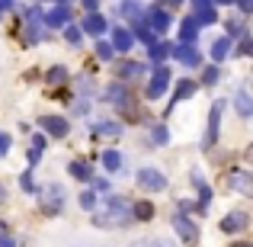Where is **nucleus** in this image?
<instances>
[{
    "label": "nucleus",
    "mask_w": 253,
    "mask_h": 247,
    "mask_svg": "<svg viewBox=\"0 0 253 247\" xmlns=\"http://www.w3.org/2000/svg\"><path fill=\"white\" fill-rule=\"evenodd\" d=\"M93 222H96L99 228H122L125 222H131V205L125 202V199H119V196H109L96 209Z\"/></svg>",
    "instance_id": "obj_1"
},
{
    "label": "nucleus",
    "mask_w": 253,
    "mask_h": 247,
    "mask_svg": "<svg viewBox=\"0 0 253 247\" xmlns=\"http://www.w3.org/2000/svg\"><path fill=\"white\" fill-rule=\"evenodd\" d=\"M167 87H170V71L161 64V68H154V74H151L144 97H148V99H157V97H164V93H167Z\"/></svg>",
    "instance_id": "obj_2"
},
{
    "label": "nucleus",
    "mask_w": 253,
    "mask_h": 247,
    "mask_svg": "<svg viewBox=\"0 0 253 247\" xmlns=\"http://www.w3.org/2000/svg\"><path fill=\"white\" fill-rule=\"evenodd\" d=\"M224 99H215V106H211V116H209V135H205V148H211V145L218 142V129H221V112H224Z\"/></svg>",
    "instance_id": "obj_3"
},
{
    "label": "nucleus",
    "mask_w": 253,
    "mask_h": 247,
    "mask_svg": "<svg viewBox=\"0 0 253 247\" xmlns=\"http://www.w3.org/2000/svg\"><path fill=\"white\" fill-rule=\"evenodd\" d=\"M170 55L176 58L179 64H186V68H196V64H202V55L196 51V45H170Z\"/></svg>",
    "instance_id": "obj_4"
},
{
    "label": "nucleus",
    "mask_w": 253,
    "mask_h": 247,
    "mask_svg": "<svg viewBox=\"0 0 253 247\" xmlns=\"http://www.w3.org/2000/svg\"><path fill=\"white\" fill-rule=\"evenodd\" d=\"M138 183H141L144 190H164V186H167V177H164L161 170H154V167H144V170L138 173Z\"/></svg>",
    "instance_id": "obj_5"
},
{
    "label": "nucleus",
    "mask_w": 253,
    "mask_h": 247,
    "mask_svg": "<svg viewBox=\"0 0 253 247\" xmlns=\"http://www.w3.org/2000/svg\"><path fill=\"white\" fill-rule=\"evenodd\" d=\"M68 19H71V10H68V6H61V3H58L51 13H42V26H45V29H58V26H68Z\"/></svg>",
    "instance_id": "obj_6"
},
{
    "label": "nucleus",
    "mask_w": 253,
    "mask_h": 247,
    "mask_svg": "<svg viewBox=\"0 0 253 247\" xmlns=\"http://www.w3.org/2000/svg\"><path fill=\"white\" fill-rule=\"evenodd\" d=\"M61 202H64V190L58 183H51V186H45V190H42V205L48 212H58V209H61Z\"/></svg>",
    "instance_id": "obj_7"
},
{
    "label": "nucleus",
    "mask_w": 253,
    "mask_h": 247,
    "mask_svg": "<svg viewBox=\"0 0 253 247\" xmlns=\"http://www.w3.org/2000/svg\"><path fill=\"white\" fill-rule=\"evenodd\" d=\"M144 26H148V29L154 32V36H157V32H167V26H170V16L161 10V6H154V10L148 13V19H144Z\"/></svg>",
    "instance_id": "obj_8"
},
{
    "label": "nucleus",
    "mask_w": 253,
    "mask_h": 247,
    "mask_svg": "<svg viewBox=\"0 0 253 247\" xmlns=\"http://www.w3.org/2000/svg\"><path fill=\"white\" fill-rule=\"evenodd\" d=\"M141 13H144L141 0H122V6H119V16L128 23H141Z\"/></svg>",
    "instance_id": "obj_9"
},
{
    "label": "nucleus",
    "mask_w": 253,
    "mask_h": 247,
    "mask_svg": "<svg viewBox=\"0 0 253 247\" xmlns=\"http://www.w3.org/2000/svg\"><path fill=\"white\" fill-rule=\"evenodd\" d=\"M42 129L48 132V135H55V138H64V135H68V122H64L61 116H45L42 119Z\"/></svg>",
    "instance_id": "obj_10"
},
{
    "label": "nucleus",
    "mask_w": 253,
    "mask_h": 247,
    "mask_svg": "<svg viewBox=\"0 0 253 247\" xmlns=\"http://www.w3.org/2000/svg\"><path fill=\"white\" fill-rule=\"evenodd\" d=\"M173 228H176V235L183 238V241H196V225H192L186 215H176V218H173Z\"/></svg>",
    "instance_id": "obj_11"
},
{
    "label": "nucleus",
    "mask_w": 253,
    "mask_h": 247,
    "mask_svg": "<svg viewBox=\"0 0 253 247\" xmlns=\"http://www.w3.org/2000/svg\"><path fill=\"white\" fill-rule=\"evenodd\" d=\"M109 45H112V51H116V49H119V51H128L131 45H135V36H131L128 29H116V32H112V42H109Z\"/></svg>",
    "instance_id": "obj_12"
},
{
    "label": "nucleus",
    "mask_w": 253,
    "mask_h": 247,
    "mask_svg": "<svg viewBox=\"0 0 253 247\" xmlns=\"http://www.w3.org/2000/svg\"><path fill=\"white\" fill-rule=\"evenodd\" d=\"M234 106H237V116L250 119V112H253V103H250V90H247V87H241V90H237V97H234Z\"/></svg>",
    "instance_id": "obj_13"
},
{
    "label": "nucleus",
    "mask_w": 253,
    "mask_h": 247,
    "mask_svg": "<svg viewBox=\"0 0 253 247\" xmlns=\"http://www.w3.org/2000/svg\"><path fill=\"white\" fill-rule=\"evenodd\" d=\"M106 99H109V103H116L119 109H125V106L131 103V99H128V90H125L122 84H112V87H109V93H106Z\"/></svg>",
    "instance_id": "obj_14"
},
{
    "label": "nucleus",
    "mask_w": 253,
    "mask_h": 247,
    "mask_svg": "<svg viewBox=\"0 0 253 247\" xmlns=\"http://www.w3.org/2000/svg\"><path fill=\"white\" fill-rule=\"evenodd\" d=\"M106 29H109V26H106V19L96 16V13H90V16L84 19V26H81V32H93V36H103Z\"/></svg>",
    "instance_id": "obj_15"
},
{
    "label": "nucleus",
    "mask_w": 253,
    "mask_h": 247,
    "mask_svg": "<svg viewBox=\"0 0 253 247\" xmlns=\"http://www.w3.org/2000/svg\"><path fill=\"white\" fill-rule=\"evenodd\" d=\"M179 39H183V45H192L199 39V26L196 19H183V26H179Z\"/></svg>",
    "instance_id": "obj_16"
},
{
    "label": "nucleus",
    "mask_w": 253,
    "mask_h": 247,
    "mask_svg": "<svg viewBox=\"0 0 253 247\" xmlns=\"http://www.w3.org/2000/svg\"><path fill=\"white\" fill-rule=\"evenodd\" d=\"M221 228L224 231H244L247 228V215H244V212H231V215L221 222Z\"/></svg>",
    "instance_id": "obj_17"
},
{
    "label": "nucleus",
    "mask_w": 253,
    "mask_h": 247,
    "mask_svg": "<svg viewBox=\"0 0 253 247\" xmlns=\"http://www.w3.org/2000/svg\"><path fill=\"white\" fill-rule=\"evenodd\" d=\"M148 55H151V61H154V64H161L164 58L170 55V45H167V42H161V39H157L154 45H148Z\"/></svg>",
    "instance_id": "obj_18"
},
{
    "label": "nucleus",
    "mask_w": 253,
    "mask_h": 247,
    "mask_svg": "<svg viewBox=\"0 0 253 247\" xmlns=\"http://www.w3.org/2000/svg\"><path fill=\"white\" fill-rule=\"evenodd\" d=\"M151 215H154V205L151 202H135L131 205V218H138V222H148Z\"/></svg>",
    "instance_id": "obj_19"
},
{
    "label": "nucleus",
    "mask_w": 253,
    "mask_h": 247,
    "mask_svg": "<svg viewBox=\"0 0 253 247\" xmlns=\"http://www.w3.org/2000/svg\"><path fill=\"white\" fill-rule=\"evenodd\" d=\"M218 19L215 6H202V10H196V26H211Z\"/></svg>",
    "instance_id": "obj_20"
},
{
    "label": "nucleus",
    "mask_w": 253,
    "mask_h": 247,
    "mask_svg": "<svg viewBox=\"0 0 253 247\" xmlns=\"http://www.w3.org/2000/svg\"><path fill=\"white\" fill-rule=\"evenodd\" d=\"M228 51H231V39H218V42L211 45V58H215V61H224Z\"/></svg>",
    "instance_id": "obj_21"
},
{
    "label": "nucleus",
    "mask_w": 253,
    "mask_h": 247,
    "mask_svg": "<svg viewBox=\"0 0 253 247\" xmlns=\"http://www.w3.org/2000/svg\"><path fill=\"white\" fill-rule=\"evenodd\" d=\"M103 167L112 170V173L122 170V154H119V151H106V154H103Z\"/></svg>",
    "instance_id": "obj_22"
},
{
    "label": "nucleus",
    "mask_w": 253,
    "mask_h": 247,
    "mask_svg": "<svg viewBox=\"0 0 253 247\" xmlns=\"http://www.w3.org/2000/svg\"><path fill=\"white\" fill-rule=\"evenodd\" d=\"M144 71V64H138V61H125V64H119V77H138Z\"/></svg>",
    "instance_id": "obj_23"
},
{
    "label": "nucleus",
    "mask_w": 253,
    "mask_h": 247,
    "mask_svg": "<svg viewBox=\"0 0 253 247\" xmlns=\"http://www.w3.org/2000/svg\"><path fill=\"white\" fill-rule=\"evenodd\" d=\"M68 170H71V177H77V180H90V177H93V173H90V167H86L84 161H74V164L68 167Z\"/></svg>",
    "instance_id": "obj_24"
},
{
    "label": "nucleus",
    "mask_w": 253,
    "mask_h": 247,
    "mask_svg": "<svg viewBox=\"0 0 253 247\" xmlns=\"http://www.w3.org/2000/svg\"><path fill=\"white\" fill-rule=\"evenodd\" d=\"M135 32H138V39H141L144 45H154V42H157V36H154V32H151L144 23H135Z\"/></svg>",
    "instance_id": "obj_25"
},
{
    "label": "nucleus",
    "mask_w": 253,
    "mask_h": 247,
    "mask_svg": "<svg viewBox=\"0 0 253 247\" xmlns=\"http://www.w3.org/2000/svg\"><path fill=\"white\" fill-rule=\"evenodd\" d=\"M42 148H45V138H42V135H36V138H32V148H29V164H36V161H39Z\"/></svg>",
    "instance_id": "obj_26"
},
{
    "label": "nucleus",
    "mask_w": 253,
    "mask_h": 247,
    "mask_svg": "<svg viewBox=\"0 0 253 247\" xmlns=\"http://www.w3.org/2000/svg\"><path fill=\"white\" fill-rule=\"evenodd\" d=\"M228 183H231V186H237L241 193H250V177H247V173H234Z\"/></svg>",
    "instance_id": "obj_27"
},
{
    "label": "nucleus",
    "mask_w": 253,
    "mask_h": 247,
    "mask_svg": "<svg viewBox=\"0 0 253 247\" xmlns=\"http://www.w3.org/2000/svg\"><path fill=\"white\" fill-rule=\"evenodd\" d=\"M196 93V84L192 81H179L176 84V99H186V97H192Z\"/></svg>",
    "instance_id": "obj_28"
},
{
    "label": "nucleus",
    "mask_w": 253,
    "mask_h": 247,
    "mask_svg": "<svg viewBox=\"0 0 253 247\" xmlns=\"http://www.w3.org/2000/svg\"><path fill=\"white\" fill-rule=\"evenodd\" d=\"M122 132V125H116V122H99L96 125V135H119Z\"/></svg>",
    "instance_id": "obj_29"
},
{
    "label": "nucleus",
    "mask_w": 253,
    "mask_h": 247,
    "mask_svg": "<svg viewBox=\"0 0 253 247\" xmlns=\"http://www.w3.org/2000/svg\"><path fill=\"white\" fill-rule=\"evenodd\" d=\"M167 129H164V125H154V129H151V142L154 145H167Z\"/></svg>",
    "instance_id": "obj_30"
},
{
    "label": "nucleus",
    "mask_w": 253,
    "mask_h": 247,
    "mask_svg": "<svg viewBox=\"0 0 253 247\" xmlns=\"http://www.w3.org/2000/svg\"><path fill=\"white\" fill-rule=\"evenodd\" d=\"M81 36H84V32H81V26H68V29H64V39H68L71 45H77V42H81Z\"/></svg>",
    "instance_id": "obj_31"
},
{
    "label": "nucleus",
    "mask_w": 253,
    "mask_h": 247,
    "mask_svg": "<svg viewBox=\"0 0 253 247\" xmlns=\"http://www.w3.org/2000/svg\"><path fill=\"white\" fill-rule=\"evenodd\" d=\"M61 81H68V71L64 68H51L48 71V84H61Z\"/></svg>",
    "instance_id": "obj_32"
},
{
    "label": "nucleus",
    "mask_w": 253,
    "mask_h": 247,
    "mask_svg": "<svg viewBox=\"0 0 253 247\" xmlns=\"http://www.w3.org/2000/svg\"><path fill=\"white\" fill-rule=\"evenodd\" d=\"M96 55L103 58V61H109V58H112V45L109 42H96Z\"/></svg>",
    "instance_id": "obj_33"
},
{
    "label": "nucleus",
    "mask_w": 253,
    "mask_h": 247,
    "mask_svg": "<svg viewBox=\"0 0 253 247\" xmlns=\"http://www.w3.org/2000/svg\"><path fill=\"white\" fill-rule=\"evenodd\" d=\"M211 202V190H209V186H199V205H202V209H205V205H209Z\"/></svg>",
    "instance_id": "obj_34"
},
{
    "label": "nucleus",
    "mask_w": 253,
    "mask_h": 247,
    "mask_svg": "<svg viewBox=\"0 0 253 247\" xmlns=\"http://www.w3.org/2000/svg\"><path fill=\"white\" fill-rule=\"evenodd\" d=\"M81 205H84V209H96V193H84Z\"/></svg>",
    "instance_id": "obj_35"
},
{
    "label": "nucleus",
    "mask_w": 253,
    "mask_h": 247,
    "mask_svg": "<svg viewBox=\"0 0 253 247\" xmlns=\"http://www.w3.org/2000/svg\"><path fill=\"white\" fill-rule=\"evenodd\" d=\"M215 81H218V68H209L202 74V84H215Z\"/></svg>",
    "instance_id": "obj_36"
},
{
    "label": "nucleus",
    "mask_w": 253,
    "mask_h": 247,
    "mask_svg": "<svg viewBox=\"0 0 253 247\" xmlns=\"http://www.w3.org/2000/svg\"><path fill=\"white\" fill-rule=\"evenodd\" d=\"M6 151H10V135H6V132H0V157H3Z\"/></svg>",
    "instance_id": "obj_37"
},
{
    "label": "nucleus",
    "mask_w": 253,
    "mask_h": 247,
    "mask_svg": "<svg viewBox=\"0 0 253 247\" xmlns=\"http://www.w3.org/2000/svg\"><path fill=\"white\" fill-rule=\"evenodd\" d=\"M93 190H96V193H109V180H93Z\"/></svg>",
    "instance_id": "obj_38"
},
{
    "label": "nucleus",
    "mask_w": 253,
    "mask_h": 247,
    "mask_svg": "<svg viewBox=\"0 0 253 247\" xmlns=\"http://www.w3.org/2000/svg\"><path fill=\"white\" fill-rule=\"evenodd\" d=\"M19 186H23V190H36V183H32V173H23V177H19Z\"/></svg>",
    "instance_id": "obj_39"
},
{
    "label": "nucleus",
    "mask_w": 253,
    "mask_h": 247,
    "mask_svg": "<svg viewBox=\"0 0 253 247\" xmlns=\"http://www.w3.org/2000/svg\"><path fill=\"white\" fill-rule=\"evenodd\" d=\"M237 3H241V13H244V16L253 10V0H237Z\"/></svg>",
    "instance_id": "obj_40"
},
{
    "label": "nucleus",
    "mask_w": 253,
    "mask_h": 247,
    "mask_svg": "<svg viewBox=\"0 0 253 247\" xmlns=\"http://www.w3.org/2000/svg\"><path fill=\"white\" fill-rule=\"evenodd\" d=\"M135 247H167V244H164V241H138Z\"/></svg>",
    "instance_id": "obj_41"
},
{
    "label": "nucleus",
    "mask_w": 253,
    "mask_h": 247,
    "mask_svg": "<svg viewBox=\"0 0 253 247\" xmlns=\"http://www.w3.org/2000/svg\"><path fill=\"white\" fill-rule=\"evenodd\" d=\"M192 3H196V10H202V6H211L215 0H192Z\"/></svg>",
    "instance_id": "obj_42"
},
{
    "label": "nucleus",
    "mask_w": 253,
    "mask_h": 247,
    "mask_svg": "<svg viewBox=\"0 0 253 247\" xmlns=\"http://www.w3.org/2000/svg\"><path fill=\"white\" fill-rule=\"evenodd\" d=\"M0 247H16V241H10V238H0Z\"/></svg>",
    "instance_id": "obj_43"
},
{
    "label": "nucleus",
    "mask_w": 253,
    "mask_h": 247,
    "mask_svg": "<svg viewBox=\"0 0 253 247\" xmlns=\"http://www.w3.org/2000/svg\"><path fill=\"white\" fill-rule=\"evenodd\" d=\"M96 3H99V0H84V6H86V10H96Z\"/></svg>",
    "instance_id": "obj_44"
},
{
    "label": "nucleus",
    "mask_w": 253,
    "mask_h": 247,
    "mask_svg": "<svg viewBox=\"0 0 253 247\" xmlns=\"http://www.w3.org/2000/svg\"><path fill=\"white\" fill-rule=\"evenodd\" d=\"M10 6H13V0H0V13H3V10H10Z\"/></svg>",
    "instance_id": "obj_45"
},
{
    "label": "nucleus",
    "mask_w": 253,
    "mask_h": 247,
    "mask_svg": "<svg viewBox=\"0 0 253 247\" xmlns=\"http://www.w3.org/2000/svg\"><path fill=\"white\" fill-rule=\"evenodd\" d=\"M167 3H170V6H179V3H183V0H167Z\"/></svg>",
    "instance_id": "obj_46"
},
{
    "label": "nucleus",
    "mask_w": 253,
    "mask_h": 247,
    "mask_svg": "<svg viewBox=\"0 0 253 247\" xmlns=\"http://www.w3.org/2000/svg\"><path fill=\"white\" fill-rule=\"evenodd\" d=\"M234 247H250V244H247V241H241V244H234Z\"/></svg>",
    "instance_id": "obj_47"
},
{
    "label": "nucleus",
    "mask_w": 253,
    "mask_h": 247,
    "mask_svg": "<svg viewBox=\"0 0 253 247\" xmlns=\"http://www.w3.org/2000/svg\"><path fill=\"white\" fill-rule=\"evenodd\" d=\"M221 3H234V0H221Z\"/></svg>",
    "instance_id": "obj_48"
},
{
    "label": "nucleus",
    "mask_w": 253,
    "mask_h": 247,
    "mask_svg": "<svg viewBox=\"0 0 253 247\" xmlns=\"http://www.w3.org/2000/svg\"><path fill=\"white\" fill-rule=\"evenodd\" d=\"M0 235H3V225H0Z\"/></svg>",
    "instance_id": "obj_49"
},
{
    "label": "nucleus",
    "mask_w": 253,
    "mask_h": 247,
    "mask_svg": "<svg viewBox=\"0 0 253 247\" xmlns=\"http://www.w3.org/2000/svg\"><path fill=\"white\" fill-rule=\"evenodd\" d=\"M0 199H3V190H0Z\"/></svg>",
    "instance_id": "obj_50"
}]
</instances>
